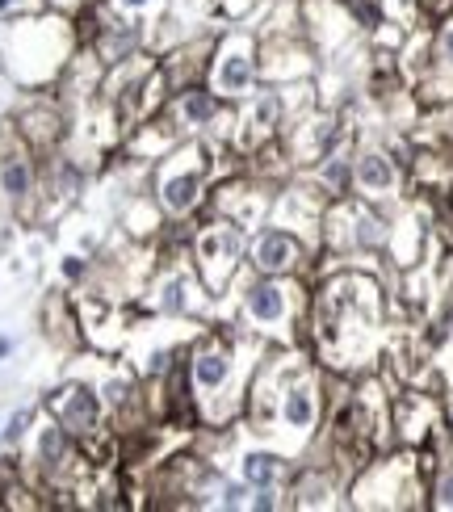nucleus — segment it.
Instances as JSON below:
<instances>
[{"mask_svg": "<svg viewBox=\"0 0 453 512\" xmlns=\"http://www.w3.org/2000/svg\"><path fill=\"white\" fill-rule=\"evenodd\" d=\"M13 349H17V340L0 332V361H9V357H13Z\"/></svg>", "mask_w": 453, "mask_h": 512, "instance_id": "nucleus-31", "label": "nucleus"}, {"mask_svg": "<svg viewBox=\"0 0 453 512\" xmlns=\"http://www.w3.org/2000/svg\"><path fill=\"white\" fill-rule=\"evenodd\" d=\"M235 307V328L269 340V345H302L307 349V307L311 277H273L244 265V273L223 294Z\"/></svg>", "mask_w": 453, "mask_h": 512, "instance_id": "nucleus-4", "label": "nucleus"}, {"mask_svg": "<svg viewBox=\"0 0 453 512\" xmlns=\"http://www.w3.org/2000/svg\"><path fill=\"white\" fill-rule=\"evenodd\" d=\"M294 462L290 454H282L273 441H256V445H244L240 454H235V471H240V479L248 487H286L290 471H294Z\"/></svg>", "mask_w": 453, "mask_h": 512, "instance_id": "nucleus-22", "label": "nucleus"}, {"mask_svg": "<svg viewBox=\"0 0 453 512\" xmlns=\"http://www.w3.org/2000/svg\"><path fill=\"white\" fill-rule=\"evenodd\" d=\"M353 181H357V198L395 210L407 202V164L386 139H357L353 143Z\"/></svg>", "mask_w": 453, "mask_h": 512, "instance_id": "nucleus-12", "label": "nucleus"}, {"mask_svg": "<svg viewBox=\"0 0 453 512\" xmlns=\"http://www.w3.org/2000/svg\"><path fill=\"white\" fill-rule=\"evenodd\" d=\"M89 189V164L72 156L68 147L42 152V206H38V223H47L63 215L68 206L80 202V194Z\"/></svg>", "mask_w": 453, "mask_h": 512, "instance_id": "nucleus-17", "label": "nucleus"}, {"mask_svg": "<svg viewBox=\"0 0 453 512\" xmlns=\"http://www.w3.org/2000/svg\"><path fill=\"white\" fill-rule=\"evenodd\" d=\"M93 273H97V265H93L84 252H63V256H59V282H63V286L80 290V286L93 282Z\"/></svg>", "mask_w": 453, "mask_h": 512, "instance_id": "nucleus-27", "label": "nucleus"}, {"mask_svg": "<svg viewBox=\"0 0 453 512\" xmlns=\"http://www.w3.org/2000/svg\"><path fill=\"white\" fill-rule=\"evenodd\" d=\"M223 156H235L227 147L202 139H181L168 156L147 168V198L156 202L164 223H193L206 215L214 181H223Z\"/></svg>", "mask_w": 453, "mask_h": 512, "instance_id": "nucleus-5", "label": "nucleus"}, {"mask_svg": "<svg viewBox=\"0 0 453 512\" xmlns=\"http://www.w3.org/2000/svg\"><path fill=\"white\" fill-rule=\"evenodd\" d=\"M38 416H42V403H26V408H17L5 424H0V445L13 450V454H21L26 450V441H30V433H34Z\"/></svg>", "mask_w": 453, "mask_h": 512, "instance_id": "nucleus-24", "label": "nucleus"}, {"mask_svg": "<svg viewBox=\"0 0 453 512\" xmlns=\"http://www.w3.org/2000/svg\"><path fill=\"white\" fill-rule=\"evenodd\" d=\"M315 248L298 236V231L265 219L261 227H252L248 236V269L273 273V277H311L315 273Z\"/></svg>", "mask_w": 453, "mask_h": 512, "instance_id": "nucleus-15", "label": "nucleus"}, {"mask_svg": "<svg viewBox=\"0 0 453 512\" xmlns=\"http://www.w3.org/2000/svg\"><path fill=\"white\" fill-rule=\"evenodd\" d=\"M269 340L252 336L235 324H210L193 332L185 349V378L193 403H198V424L202 429H231L244 420V399H248V378L256 361L265 357Z\"/></svg>", "mask_w": 453, "mask_h": 512, "instance_id": "nucleus-2", "label": "nucleus"}, {"mask_svg": "<svg viewBox=\"0 0 453 512\" xmlns=\"http://www.w3.org/2000/svg\"><path fill=\"white\" fill-rule=\"evenodd\" d=\"M80 51L76 17L59 9H38L26 17H9L0 34V63L5 76L26 93L55 89L59 76Z\"/></svg>", "mask_w": 453, "mask_h": 512, "instance_id": "nucleus-3", "label": "nucleus"}, {"mask_svg": "<svg viewBox=\"0 0 453 512\" xmlns=\"http://www.w3.org/2000/svg\"><path fill=\"white\" fill-rule=\"evenodd\" d=\"M42 412L55 416L63 429H68L72 437H80L84 445L110 433V408H105V399H101L93 378L68 374L59 387H51L47 395H42Z\"/></svg>", "mask_w": 453, "mask_h": 512, "instance_id": "nucleus-13", "label": "nucleus"}, {"mask_svg": "<svg viewBox=\"0 0 453 512\" xmlns=\"http://www.w3.org/2000/svg\"><path fill=\"white\" fill-rule=\"evenodd\" d=\"M323 424H328V370L311 353H302L290 378L282 382V391H277L273 429L265 441H273L290 458H302V454H311Z\"/></svg>", "mask_w": 453, "mask_h": 512, "instance_id": "nucleus-6", "label": "nucleus"}, {"mask_svg": "<svg viewBox=\"0 0 453 512\" xmlns=\"http://www.w3.org/2000/svg\"><path fill=\"white\" fill-rule=\"evenodd\" d=\"M206 84L231 105H240L261 89V34L252 26H227L214 34Z\"/></svg>", "mask_w": 453, "mask_h": 512, "instance_id": "nucleus-9", "label": "nucleus"}, {"mask_svg": "<svg viewBox=\"0 0 453 512\" xmlns=\"http://www.w3.org/2000/svg\"><path fill=\"white\" fill-rule=\"evenodd\" d=\"M261 34V30H256ZM319 76V55L302 30H273L261 34V80L269 84H298Z\"/></svg>", "mask_w": 453, "mask_h": 512, "instance_id": "nucleus-16", "label": "nucleus"}, {"mask_svg": "<svg viewBox=\"0 0 453 512\" xmlns=\"http://www.w3.org/2000/svg\"><path fill=\"white\" fill-rule=\"evenodd\" d=\"M445 202H449V210H453V185H449V194H445Z\"/></svg>", "mask_w": 453, "mask_h": 512, "instance_id": "nucleus-33", "label": "nucleus"}, {"mask_svg": "<svg viewBox=\"0 0 453 512\" xmlns=\"http://www.w3.org/2000/svg\"><path fill=\"white\" fill-rule=\"evenodd\" d=\"M277 508H290L286 487H252L248 512H277Z\"/></svg>", "mask_w": 453, "mask_h": 512, "instance_id": "nucleus-29", "label": "nucleus"}, {"mask_svg": "<svg viewBox=\"0 0 453 512\" xmlns=\"http://www.w3.org/2000/svg\"><path fill=\"white\" fill-rule=\"evenodd\" d=\"M445 420H449V416H445V408H441L437 395L416 391V387L391 395V433H395V445L420 450V445L433 437Z\"/></svg>", "mask_w": 453, "mask_h": 512, "instance_id": "nucleus-19", "label": "nucleus"}, {"mask_svg": "<svg viewBox=\"0 0 453 512\" xmlns=\"http://www.w3.org/2000/svg\"><path fill=\"white\" fill-rule=\"evenodd\" d=\"M357 143V139H353ZM353 143L349 147H336L323 160H315L307 168V181L319 189L328 202H344V198H357V181H353Z\"/></svg>", "mask_w": 453, "mask_h": 512, "instance_id": "nucleus-23", "label": "nucleus"}, {"mask_svg": "<svg viewBox=\"0 0 453 512\" xmlns=\"http://www.w3.org/2000/svg\"><path fill=\"white\" fill-rule=\"evenodd\" d=\"M110 13H118V17H131V21H160L164 13H168V0H101Z\"/></svg>", "mask_w": 453, "mask_h": 512, "instance_id": "nucleus-26", "label": "nucleus"}, {"mask_svg": "<svg viewBox=\"0 0 453 512\" xmlns=\"http://www.w3.org/2000/svg\"><path fill=\"white\" fill-rule=\"evenodd\" d=\"M21 5H26V0H0V17H13Z\"/></svg>", "mask_w": 453, "mask_h": 512, "instance_id": "nucleus-32", "label": "nucleus"}, {"mask_svg": "<svg viewBox=\"0 0 453 512\" xmlns=\"http://www.w3.org/2000/svg\"><path fill=\"white\" fill-rule=\"evenodd\" d=\"M42 206V156L13 126H0V210L17 223H38Z\"/></svg>", "mask_w": 453, "mask_h": 512, "instance_id": "nucleus-11", "label": "nucleus"}, {"mask_svg": "<svg viewBox=\"0 0 453 512\" xmlns=\"http://www.w3.org/2000/svg\"><path fill=\"white\" fill-rule=\"evenodd\" d=\"M164 118L181 139H202V143L227 147L231 152L235 105L223 101L206 80H193V84H185V89H172V97L164 105Z\"/></svg>", "mask_w": 453, "mask_h": 512, "instance_id": "nucleus-10", "label": "nucleus"}, {"mask_svg": "<svg viewBox=\"0 0 453 512\" xmlns=\"http://www.w3.org/2000/svg\"><path fill=\"white\" fill-rule=\"evenodd\" d=\"M13 131L26 139L34 152H55V147L68 143V110H63V97L55 89H42L34 93L26 105L17 110V122H13Z\"/></svg>", "mask_w": 453, "mask_h": 512, "instance_id": "nucleus-18", "label": "nucleus"}, {"mask_svg": "<svg viewBox=\"0 0 453 512\" xmlns=\"http://www.w3.org/2000/svg\"><path fill=\"white\" fill-rule=\"evenodd\" d=\"M248 236L252 231L244 223H235L227 215H206L193 223V236H189V261L198 269L206 294L219 303V298L231 290V282L244 273L248 265Z\"/></svg>", "mask_w": 453, "mask_h": 512, "instance_id": "nucleus-8", "label": "nucleus"}, {"mask_svg": "<svg viewBox=\"0 0 453 512\" xmlns=\"http://www.w3.org/2000/svg\"><path fill=\"white\" fill-rule=\"evenodd\" d=\"M206 303L214 298L206 294L198 269H193L189 256H172V261H160V273L147 282L143 290V307L156 319H193Z\"/></svg>", "mask_w": 453, "mask_h": 512, "instance_id": "nucleus-14", "label": "nucleus"}, {"mask_svg": "<svg viewBox=\"0 0 453 512\" xmlns=\"http://www.w3.org/2000/svg\"><path fill=\"white\" fill-rule=\"evenodd\" d=\"M248 496H252V487L235 475V479H227L223 475V483L214 487V500H210V508H227V512H240V508H248Z\"/></svg>", "mask_w": 453, "mask_h": 512, "instance_id": "nucleus-28", "label": "nucleus"}, {"mask_svg": "<svg viewBox=\"0 0 453 512\" xmlns=\"http://www.w3.org/2000/svg\"><path fill=\"white\" fill-rule=\"evenodd\" d=\"M349 508H428L416 450L391 445L349 479Z\"/></svg>", "mask_w": 453, "mask_h": 512, "instance_id": "nucleus-7", "label": "nucleus"}, {"mask_svg": "<svg viewBox=\"0 0 453 512\" xmlns=\"http://www.w3.org/2000/svg\"><path fill=\"white\" fill-rule=\"evenodd\" d=\"M386 286L370 265H336L311 282L307 349L323 370L361 374L378 357Z\"/></svg>", "mask_w": 453, "mask_h": 512, "instance_id": "nucleus-1", "label": "nucleus"}, {"mask_svg": "<svg viewBox=\"0 0 453 512\" xmlns=\"http://www.w3.org/2000/svg\"><path fill=\"white\" fill-rule=\"evenodd\" d=\"M298 5H302V34H307L319 59H336L361 34L340 0H298Z\"/></svg>", "mask_w": 453, "mask_h": 512, "instance_id": "nucleus-20", "label": "nucleus"}, {"mask_svg": "<svg viewBox=\"0 0 453 512\" xmlns=\"http://www.w3.org/2000/svg\"><path fill=\"white\" fill-rule=\"evenodd\" d=\"M445 13H453V0H424V17H428V21H437V17H445Z\"/></svg>", "mask_w": 453, "mask_h": 512, "instance_id": "nucleus-30", "label": "nucleus"}, {"mask_svg": "<svg viewBox=\"0 0 453 512\" xmlns=\"http://www.w3.org/2000/svg\"><path fill=\"white\" fill-rule=\"evenodd\" d=\"M382 13H386V21L391 26H399V30H420V26H428V17H424V0H382Z\"/></svg>", "mask_w": 453, "mask_h": 512, "instance_id": "nucleus-25", "label": "nucleus"}, {"mask_svg": "<svg viewBox=\"0 0 453 512\" xmlns=\"http://www.w3.org/2000/svg\"><path fill=\"white\" fill-rule=\"evenodd\" d=\"M420 110L453 97V13L428 21V76L412 89Z\"/></svg>", "mask_w": 453, "mask_h": 512, "instance_id": "nucleus-21", "label": "nucleus"}]
</instances>
